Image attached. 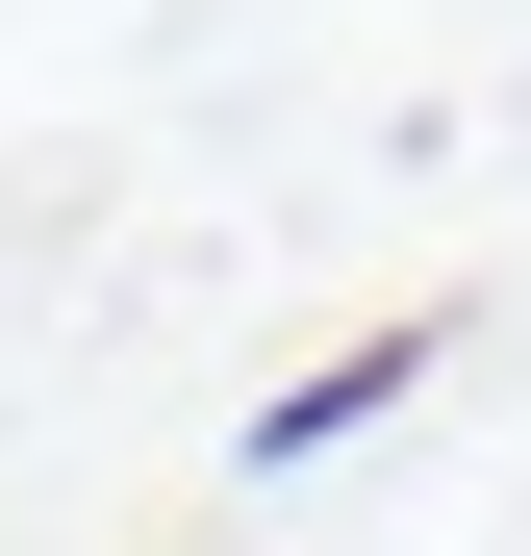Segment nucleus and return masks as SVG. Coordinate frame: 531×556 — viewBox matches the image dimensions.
I'll return each mask as SVG.
<instances>
[{"label":"nucleus","mask_w":531,"mask_h":556,"mask_svg":"<svg viewBox=\"0 0 531 556\" xmlns=\"http://www.w3.org/2000/svg\"><path fill=\"white\" fill-rule=\"evenodd\" d=\"M380 405H405V329H380V354H329V380H304L279 430H253V455H329V430H380Z\"/></svg>","instance_id":"obj_1"}]
</instances>
